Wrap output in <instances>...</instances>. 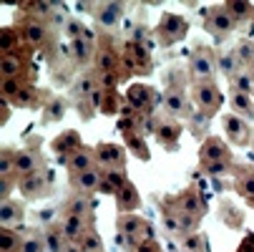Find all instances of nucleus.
I'll use <instances>...</instances> for the list:
<instances>
[{"label": "nucleus", "mask_w": 254, "mask_h": 252, "mask_svg": "<svg viewBox=\"0 0 254 252\" xmlns=\"http://www.w3.org/2000/svg\"><path fill=\"white\" fill-rule=\"evenodd\" d=\"M199 162L206 174H222L232 164V152L219 136H206V141L199 149Z\"/></svg>", "instance_id": "f257e3e1"}, {"label": "nucleus", "mask_w": 254, "mask_h": 252, "mask_svg": "<svg viewBox=\"0 0 254 252\" xmlns=\"http://www.w3.org/2000/svg\"><path fill=\"white\" fill-rule=\"evenodd\" d=\"M191 101L199 106V111L206 114V119H209V116H214L216 111L222 109L224 96H222L219 88H216L214 81H194V86H191Z\"/></svg>", "instance_id": "f03ea898"}, {"label": "nucleus", "mask_w": 254, "mask_h": 252, "mask_svg": "<svg viewBox=\"0 0 254 252\" xmlns=\"http://www.w3.org/2000/svg\"><path fill=\"white\" fill-rule=\"evenodd\" d=\"M204 28L214 35L216 41H224L227 35L237 28V23H234V18L229 15V10H227L224 3H216V5H211V8L204 13Z\"/></svg>", "instance_id": "7ed1b4c3"}, {"label": "nucleus", "mask_w": 254, "mask_h": 252, "mask_svg": "<svg viewBox=\"0 0 254 252\" xmlns=\"http://www.w3.org/2000/svg\"><path fill=\"white\" fill-rule=\"evenodd\" d=\"M189 71H191L194 81H214V76L219 74V71H216V53L211 48L196 46L191 63H189Z\"/></svg>", "instance_id": "20e7f679"}, {"label": "nucleus", "mask_w": 254, "mask_h": 252, "mask_svg": "<svg viewBox=\"0 0 254 252\" xmlns=\"http://www.w3.org/2000/svg\"><path fill=\"white\" fill-rule=\"evenodd\" d=\"M187 30H189V23L181 18V15H176V13H164V18H161V23L156 28L159 41L164 46H171V43L181 41L187 35Z\"/></svg>", "instance_id": "39448f33"}, {"label": "nucleus", "mask_w": 254, "mask_h": 252, "mask_svg": "<svg viewBox=\"0 0 254 252\" xmlns=\"http://www.w3.org/2000/svg\"><path fill=\"white\" fill-rule=\"evenodd\" d=\"M222 129L227 134V141L234 147H247L252 141V129L247 124V119L237 116V114H224L222 116Z\"/></svg>", "instance_id": "423d86ee"}, {"label": "nucleus", "mask_w": 254, "mask_h": 252, "mask_svg": "<svg viewBox=\"0 0 254 252\" xmlns=\"http://www.w3.org/2000/svg\"><path fill=\"white\" fill-rule=\"evenodd\" d=\"M96 154V164L108 171V169H126V152L121 147H116V144H98V147L93 149Z\"/></svg>", "instance_id": "0eeeda50"}, {"label": "nucleus", "mask_w": 254, "mask_h": 252, "mask_svg": "<svg viewBox=\"0 0 254 252\" xmlns=\"http://www.w3.org/2000/svg\"><path fill=\"white\" fill-rule=\"evenodd\" d=\"M101 184H103V169L98 164L81 171V174H76V176H70V187H73L78 194H86V197L93 194L96 189H101Z\"/></svg>", "instance_id": "6e6552de"}, {"label": "nucleus", "mask_w": 254, "mask_h": 252, "mask_svg": "<svg viewBox=\"0 0 254 252\" xmlns=\"http://www.w3.org/2000/svg\"><path fill=\"white\" fill-rule=\"evenodd\" d=\"M91 10H93L96 23L101 28H108V30L116 28L121 23V18L126 15V8L121 3H96V5H91Z\"/></svg>", "instance_id": "1a4fd4ad"}, {"label": "nucleus", "mask_w": 254, "mask_h": 252, "mask_svg": "<svg viewBox=\"0 0 254 252\" xmlns=\"http://www.w3.org/2000/svg\"><path fill=\"white\" fill-rule=\"evenodd\" d=\"M116 230H119V237H146L149 235L146 220L136 212H124L116 222Z\"/></svg>", "instance_id": "9d476101"}, {"label": "nucleus", "mask_w": 254, "mask_h": 252, "mask_svg": "<svg viewBox=\"0 0 254 252\" xmlns=\"http://www.w3.org/2000/svg\"><path fill=\"white\" fill-rule=\"evenodd\" d=\"M18 189L25 199H41L48 189V174L41 169V171H35V174H28L23 179H18Z\"/></svg>", "instance_id": "9b49d317"}, {"label": "nucleus", "mask_w": 254, "mask_h": 252, "mask_svg": "<svg viewBox=\"0 0 254 252\" xmlns=\"http://www.w3.org/2000/svg\"><path fill=\"white\" fill-rule=\"evenodd\" d=\"M20 38L23 43H28L30 48H41L48 41V25L38 18H28L25 25L20 28Z\"/></svg>", "instance_id": "f8f14e48"}, {"label": "nucleus", "mask_w": 254, "mask_h": 252, "mask_svg": "<svg viewBox=\"0 0 254 252\" xmlns=\"http://www.w3.org/2000/svg\"><path fill=\"white\" fill-rule=\"evenodd\" d=\"M164 109H166V114L174 116V119L187 116V109H189L187 93L179 91V88H166V93H164Z\"/></svg>", "instance_id": "ddd939ff"}, {"label": "nucleus", "mask_w": 254, "mask_h": 252, "mask_svg": "<svg viewBox=\"0 0 254 252\" xmlns=\"http://www.w3.org/2000/svg\"><path fill=\"white\" fill-rule=\"evenodd\" d=\"M35 171H41V159L35 152L30 149H18L15 152V176L23 179L28 174H35Z\"/></svg>", "instance_id": "4468645a"}, {"label": "nucleus", "mask_w": 254, "mask_h": 252, "mask_svg": "<svg viewBox=\"0 0 254 252\" xmlns=\"http://www.w3.org/2000/svg\"><path fill=\"white\" fill-rule=\"evenodd\" d=\"M63 162H65L68 171L76 176V174H81V171L96 167V154H93V149H78V152H73L70 157H65Z\"/></svg>", "instance_id": "2eb2a0df"}, {"label": "nucleus", "mask_w": 254, "mask_h": 252, "mask_svg": "<svg viewBox=\"0 0 254 252\" xmlns=\"http://www.w3.org/2000/svg\"><path fill=\"white\" fill-rule=\"evenodd\" d=\"M179 212H184V214H189V217H196V220H201V199H199V192L191 187V189H187L184 194H179V199H176V204H174Z\"/></svg>", "instance_id": "dca6fc26"}, {"label": "nucleus", "mask_w": 254, "mask_h": 252, "mask_svg": "<svg viewBox=\"0 0 254 252\" xmlns=\"http://www.w3.org/2000/svg\"><path fill=\"white\" fill-rule=\"evenodd\" d=\"M229 106H232V114H237L242 119H254V98H252V93L232 91L229 93Z\"/></svg>", "instance_id": "f3484780"}, {"label": "nucleus", "mask_w": 254, "mask_h": 252, "mask_svg": "<svg viewBox=\"0 0 254 252\" xmlns=\"http://www.w3.org/2000/svg\"><path fill=\"white\" fill-rule=\"evenodd\" d=\"M70 56H73L76 66H88L91 63V58H93V38H91V33H86L83 38L70 43Z\"/></svg>", "instance_id": "a211bd4d"}, {"label": "nucleus", "mask_w": 254, "mask_h": 252, "mask_svg": "<svg viewBox=\"0 0 254 252\" xmlns=\"http://www.w3.org/2000/svg\"><path fill=\"white\" fill-rule=\"evenodd\" d=\"M91 227V220H83V217H76V214H63V220H61V230L68 240H78L86 230Z\"/></svg>", "instance_id": "6ab92c4d"}, {"label": "nucleus", "mask_w": 254, "mask_h": 252, "mask_svg": "<svg viewBox=\"0 0 254 252\" xmlns=\"http://www.w3.org/2000/svg\"><path fill=\"white\" fill-rule=\"evenodd\" d=\"M239 68H242V63H239L237 51H222V53H216V71H219L222 76L234 79L239 74Z\"/></svg>", "instance_id": "aec40b11"}, {"label": "nucleus", "mask_w": 254, "mask_h": 252, "mask_svg": "<svg viewBox=\"0 0 254 252\" xmlns=\"http://www.w3.org/2000/svg\"><path fill=\"white\" fill-rule=\"evenodd\" d=\"M20 220H23V207L13 199H3V207H0V222H3V227L13 230Z\"/></svg>", "instance_id": "412c9836"}, {"label": "nucleus", "mask_w": 254, "mask_h": 252, "mask_svg": "<svg viewBox=\"0 0 254 252\" xmlns=\"http://www.w3.org/2000/svg\"><path fill=\"white\" fill-rule=\"evenodd\" d=\"M126 184H128V179H126V169H108V171H103V184H101V189L119 194Z\"/></svg>", "instance_id": "4be33fe9"}, {"label": "nucleus", "mask_w": 254, "mask_h": 252, "mask_svg": "<svg viewBox=\"0 0 254 252\" xmlns=\"http://www.w3.org/2000/svg\"><path fill=\"white\" fill-rule=\"evenodd\" d=\"M65 116V101L61 96H51L46 98V106H43V124H56Z\"/></svg>", "instance_id": "5701e85b"}, {"label": "nucleus", "mask_w": 254, "mask_h": 252, "mask_svg": "<svg viewBox=\"0 0 254 252\" xmlns=\"http://www.w3.org/2000/svg\"><path fill=\"white\" fill-rule=\"evenodd\" d=\"M65 214H76V217L91 220V197L76 194L73 199H68L65 202Z\"/></svg>", "instance_id": "b1692460"}, {"label": "nucleus", "mask_w": 254, "mask_h": 252, "mask_svg": "<svg viewBox=\"0 0 254 252\" xmlns=\"http://www.w3.org/2000/svg\"><path fill=\"white\" fill-rule=\"evenodd\" d=\"M96 91H98V79L93 74H83L73 84V96H78V98H91Z\"/></svg>", "instance_id": "393cba45"}, {"label": "nucleus", "mask_w": 254, "mask_h": 252, "mask_svg": "<svg viewBox=\"0 0 254 252\" xmlns=\"http://www.w3.org/2000/svg\"><path fill=\"white\" fill-rule=\"evenodd\" d=\"M151 96H154V91L149 86H141V84L131 86L128 93H126V98H128V103L133 106V109H146V103L151 101Z\"/></svg>", "instance_id": "a878e982"}, {"label": "nucleus", "mask_w": 254, "mask_h": 252, "mask_svg": "<svg viewBox=\"0 0 254 252\" xmlns=\"http://www.w3.org/2000/svg\"><path fill=\"white\" fill-rule=\"evenodd\" d=\"M43 237H46V240H43V245H46V252H63V247H65V242H68V237L63 235L61 225L51 227V230H48Z\"/></svg>", "instance_id": "bb28decb"}, {"label": "nucleus", "mask_w": 254, "mask_h": 252, "mask_svg": "<svg viewBox=\"0 0 254 252\" xmlns=\"http://www.w3.org/2000/svg\"><path fill=\"white\" fill-rule=\"evenodd\" d=\"M0 71H3V79H20V71H23V58H20L18 53H8V56H3Z\"/></svg>", "instance_id": "cd10ccee"}, {"label": "nucleus", "mask_w": 254, "mask_h": 252, "mask_svg": "<svg viewBox=\"0 0 254 252\" xmlns=\"http://www.w3.org/2000/svg\"><path fill=\"white\" fill-rule=\"evenodd\" d=\"M179 134H181V129H179V124H174V121L161 124V126L156 129L159 141L164 144V147H169V149H176V139H179Z\"/></svg>", "instance_id": "c85d7f7f"}, {"label": "nucleus", "mask_w": 254, "mask_h": 252, "mask_svg": "<svg viewBox=\"0 0 254 252\" xmlns=\"http://www.w3.org/2000/svg\"><path fill=\"white\" fill-rule=\"evenodd\" d=\"M224 5H227V10H229V15L234 18L237 25L242 20H252V15H254V5L252 3H237V0H232V3H224Z\"/></svg>", "instance_id": "c756f323"}, {"label": "nucleus", "mask_w": 254, "mask_h": 252, "mask_svg": "<svg viewBox=\"0 0 254 252\" xmlns=\"http://www.w3.org/2000/svg\"><path fill=\"white\" fill-rule=\"evenodd\" d=\"M20 245H23V237L15 230L3 227V232H0V252H20Z\"/></svg>", "instance_id": "7c9ffc66"}, {"label": "nucleus", "mask_w": 254, "mask_h": 252, "mask_svg": "<svg viewBox=\"0 0 254 252\" xmlns=\"http://www.w3.org/2000/svg\"><path fill=\"white\" fill-rule=\"evenodd\" d=\"M61 33L65 35V38L73 43V41H78V38H83V35L88 33L86 28H83V23L78 20V18H68L65 23H63V28H61Z\"/></svg>", "instance_id": "2f4dec72"}, {"label": "nucleus", "mask_w": 254, "mask_h": 252, "mask_svg": "<svg viewBox=\"0 0 254 252\" xmlns=\"http://www.w3.org/2000/svg\"><path fill=\"white\" fill-rule=\"evenodd\" d=\"M76 242L81 245V250H83V252H101V240L96 237L93 225H91V227H88V230H86V232H83V235H81Z\"/></svg>", "instance_id": "473e14b6"}, {"label": "nucleus", "mask_w": 254, "mask_h": 252, "mask_svg": "<svg viewBox=\"0 0 254 252\" xmlns=\"http://www.w3.org/2000/svg\"><path fill=\"white\" fill-rule=\"evenodd\" d=\"M18 41H23L20 38V33L15 30V28H3V56H8V53H15V46H18Z\"/></svg>", "instance_id": "72a5a7b5"}, {"label": "nucleus", "mask_w": 254, "mask_h": 252, "mask_svg": "<svg viewBox=\"0 0 254 252\" xmlns=\"http://www.w3.org/2000/svg\"><path fill=\"white\" fill-rule=\"evenodd\" d=\"M254 88V76L244 74V71H239V74L232 79V91H239V93H252Z\"/></svg>", "instance_id": "f704fd0d"}, {"label": "nucleus", "mask_w": 254, "mask_h": 252, "mask_svg": "<svg viewBox=\"0 0 254 252\" xmlns=\"http://www.w3.org/2000/svg\"><path fill=\"white\" fill-rule=\"evenodd\" d=\"M181 247H184V252H201L204 250V237L199 232H191V235H187L184 240H181Z\"/></svg>", "instance_id": "c9c22d12"}, {"label": "nucleus", "mask_w": 254, "mask_h": 252, "mask_svg": "<svg viewBox=\"0 0 254 252\" xmlns=\"http://www.w3.org/2000/svg\"><path fill=\"white\" fill-rule=\"evenodd\" d=\"M20 93H23V88H20V81L18 79H3V96L8 101H18Z\"/></svg>", "instance_id": "e433bc0d"}, {"label": "nucleus", "mask_w": 254, "mask_h": 252, "mask_svg": "<svg viewBox=\"0 0 254 252\" xmlns=\"http://www.w3.org/2000/svg\"><path fill=\"white\" fill-rule=\"evenodd\" d=\"M20 252H46V245H43V240H41V237L28 235V237H23Z\"/></svg>", "instance_id": "4c0bfd02"}, {"label": "nucleus", "mask_w": 254, "mask_h": 252, "mask_svg": "<svg viewBox=\"0 0 254 252\" xmlns=\"http://www.w3.org/2000/svg\"><path fill=\"white\" fill-rule=\"evenodd\" d=\"M237 192H239L242 197H249V199H254V176L239 179V182H237Z\"/></svg>", "instance_id": "58836bf2"}, {"label": "nucleus", "mask_w": 254, "mask_h": 252, "mask_svg": "<svg viewBox=\"0 0 254 252\" xmlns=\"http://www.w3.org/2000/svg\"><path fill=\"white\" fill-rule=\"evenodd\" d=\"M237 56H239V63H242V66H252V61H254V46L242 43V46L237 48Z\"/></svg>", "instance_id": "ea45409f"}, {"label": "nucleus", "mask_w": 254, "mask_h": 252, "mask_svg": "<svg viewBox=\"0 0 254 252\" xmlns=\"http://www.w3.org/2000/svg\"><path fill=\"white\" fill-rule=\"evenodd\" d=\"M111 66H114L111 53H103V56H98V68H101V71H111Z\"/></svg>", "instance_id": "a19ab883"}, {"label": "nucleus", "mask_w": 254, "mask_h": 252, "mask_svg": "<svg viewBox=\"0 0 254 252\" xmlns=\"http://www.w3.org/2000/svg\"><path fill=\"white\" fill-rule=\"evenodd\" d=\"M63 252H83V250H81V245H78V242L68 240V242H65V247H63Z\"/></svg>", "instance_id": "79ce46f5"}, {"label": "nucleus", "mask_w": 254, "mask_h": 252, "mask_svg": "<svg viewBox=\"0 0 254 252\" xmlns=\"http://www.w3.org/2000/svg\"><path fill=\"white\" fill-rule=\"evenodd\" d=\"M252 25H254V15H252Z\"/></svg>", "instance_id": "37998d69"}, {"label": "nucleus", "mask_w": 254, "mask_h": 252, "mask_svg": "<svg viewBox=\"0 0 254 252\" xmlns=\"http://www.w3.org/2000/svg\"><path fill=\"white\" fill-rule=\"evenodd\" d=\"M252 68H254V61H252Z\"/></svg>", "instance_id": "c03bdc74"}]
</instances>
